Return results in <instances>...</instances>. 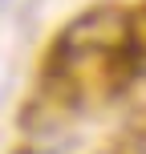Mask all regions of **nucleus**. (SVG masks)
Instances as JSON below:
<instances>
[{
    "label": "nucleus",
    "instance_id": "obj_2",
    "mask_svg": "<svg viewBox=\"0 0 146 154\" xmlns=\"http://www.w3.org/2000/svg\"><path fill=\"white\" fill-rule=\"evenodd\" d=\"M130 24H134V49H138V57H146V4L130 12Z\"/></svg>",
    "mask_w": 146,
    "mask_h": 154
},
{
    "label": "nucleus",
    "instance_id": "obj_1",
    "mask_svg": "<svg viewBox=\"0 0 146 154\" xmlns=\"http://www.w3.org/2000/svg\"><path fill=\"white\" fill-rule=\"evenodd\" d=\"M134 24L122 8H89L73 16L49 53V89L65 106L118 93L138 73Z\"/></svg>",
    "mask_w": 146,
    "mask_h": 154
}]
</instances>
